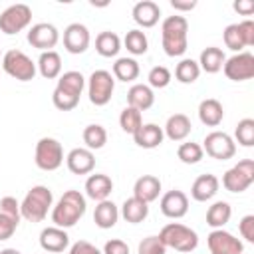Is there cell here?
Returning a JSON list of instances; mask_svg holds the SVG:
<instances>
[{
    "instance_id": "cell-1",
    "label": "cell",
    "mask_w": 254,
    "mask_h": 254,
    "mask_svg": "<svg viewBox=\"0 0 254 254\" xmlns=\"http://www.w3.org/2000/svg\"><path fill=\"white\" fill-rule=\"evenodd\" d=\"M85 208H87L85 196L79 190L69 189L52 206V222H54V226L64 228V230L71 228L81 220V216L85 214Z\"/></svg>"
},
{
    "instance_id": "cell-2",
    "label": "cell",
    "mask_w": 254,
    "mask_h": 254,
    "mask_svg": "<svg viewBox=\"0 0 254 254\" xmlns=\"http://www.w3.org/2000/svg\"><path fill=\"white\" fill-rule=\"evenodd\" d=\"M161 44L169 58H179L189 48V22L185 16H167L161 24Z\"/></svg>"
},
{
    "instance_id": "cell-3",
    "label": "cell",
    "mask_w": 254,
    "mask_h": 254,
    "mask_svg": "<svg viewBox=\"0 0 254 254\" xmlns=\"http://www.w3.org/2000/svg\"><path fill=\"white\" fill-rule=\"evenodd\" d=\"M52 206H54L52 190L44 185H36L26 192L24 200L20 202V214L28 222H42Z\"/></svg>"
},
{
    "instance_id": "cell-4",
    "label": "cell",
    "mask_w": 254,
    "mask_h": 254,
    "mask_svg": "<svg viewBox=\"0 0 254 254\" xmlns=\"http://www.w3.org/2000/svg\"><path fill=\"white\" fill-rule=\"evenodd\" d=\"M159 238L167 248H173L183 254H189L198 246V234L190 226H185L181 222L165 224L159 232Z\"/></svg>"
},
{
    "instance_id": "cell-5",
    "label": "cell",
    "mask_w": 254,
    "mask_h": 254,
    "mask_svg": "<svg viewBox=\"0 0 254 254\" xmlns=\"http://www.w3.org/2000/svg\"><path fill=\"white\" fill-rule=\"evenodd\" d=\"M87 85V97L95 107H103L111 101L115 91V77L107 69H95L85 81Z\"/></svg>"
},
{
    "instance_id": "cell-6",
    "label": "cell",
    "mask_w": 254,
    "mask_h": 254,
    "mask_svg": "<svg viewBox=\"0 0 254 254\" xmlns=\"http://www.w3.org/2000/svg\"><path fill=\"white\" fill-rule=\"evenodd\" d=\"M2 69L18 81H32L38 71L32 58L22 50H8L2 56Z\"/></svg>"
},
{
    "instance_id": "cell-7",
    "label": "cell",
    "mask_w": 254,
    "mask_h": 254,
    "mask_svg": "<svg viewBox=\"0 0 254 254\" xmlns=\"http://www.w3.org/2000/svg\"><path fill=\"white\" fill-rule=\"evenodd\" d=\"M36 167L42 171H58L64 163V147L58 139L54 137H42L36 143V153H34Z\"/></svg>"
},
{
    "instance_id": "cell-8",
    "label": "cell",
    "mask_w": 254,
    "mask_h": 254,
    "mask_svg": "<svg viewBox=\"0 0 254 254\" xmlns=\"http://www.w3.org/2000/svg\"><path fill=\"white\" fill-rule=\"evenodd\" d=\"M254 183V161L242 159L222 175V187L228 192H244Z\"/></svg>"
},
{
    "instance_id": "cell-9",
    "label": "cell",
    "mask_w": 254,
    "mask_h": 254,
    "mask_svg": "<svg viewBox=\"0 0 254 254\" xmlns=\"http://www.w3.org/2000/svg\"><path fill=\"white\" fill-rule=\"evenodd\" d=\"M32 22V8L28 4H12L0 12V32L14 36L26 30Z\"/></svg>"
},
{
    "instance_id": "cell-10",
    "label": "cell",
    "mask_w": 254,
    "mask_h": 254,
    "mask_svg": "<svg viewBox=\"0 0 254 254\" xmlns=\"http://www.w3.org/2000/svg\"><path fill=\"white\" fill-rule=\"evenodd\" d=\"M202 151L216 159V161H228L236 155V143L234 139L224 131H210L202 141Z\"/></svg>"
},
{
    "instance_id": "cell-11",
    "label": "cell",
    "mask_w": 254,
    "mask_h": 254,
    "mask_svg": "<svg viewBox=\"0 0 254 254\" xmlns=\"http://www.w3.org/2000/svg\"><path fill=\"white\" fill-rule=\"evenodd\" d=\"M224 75L232 81H246L254 77V56L250 52H238L222 65Z\"/></svg>"
},
{
    "instance_id": "cell-12",
    "label": "cell",
    "mask_w": 254,
    "mask_h": 254,
    "mask_svg": "<svg viewBox=\"0 0 254 254\" xmlns=\"http://www.w3.org/2000/svg\"><path fill=\"white\" fill-rule=\"evenodd\" d=\"M206 246L210 254H242L244 252V244L224 228H214L206 236Z\"/></svg>"
},
{
    "instance_id": "cell-13",
    "label": "cell",
    "mask_w": 254,
    "mask_h": 254,
    "mask_svg": "<svg viewBox=\"0 0 254 254\" xmlns=\"http://www.w3.org/2000/svg\"><path fill=\"white\" fill-rule=\"evenodd\" d=\"M60 42V32L50 22H38L28 30V44L40 52H50Z\"/></svg>"
},
{
    "instance_id": "cell-14",
    "label": "cell",
    "mask_w": 254,
    "mask_h": 254,
    "mask_svg": "<svg viewBox=\"0 0 254 254\" xmlns=\"http://www.w3.org/2000/svg\"><path fill=\"white\" fill-rule=\"evenodd\" d=\"M89 42H91V36H89V30L85 24L71 22L64 30V48H65V52H69L73 56L83 54L89 48Z\"/></svg>"
},
{
    "instance_id": "cell-15",
    "label": "cell",
    "mask_w": 254,
    "mask_h": 254,
    "mask_svg": "<svg viewBox=\"0 0 254 254\" xmlns=\"http://www.w3.org/2000/svg\"><path fill=\"white\" fill-rule=\"evenodd\" d=\"M161 212L167 216V218H183L187 212H189V196L179 190V189H173L169 192H165L161 196Z\"/></svg>"
},
{
    "instance_id": "cell-16",
    "label": "cell",
    "mask_w": 254,
    "mask_h": 254,
    "mask_svg": "<svg viewBox=\"0 0 254 254\" xmlns=\"http://www.w3.org/2000/svg\"><path fill=\"white\" fill-rule=\"evenodd\" d=\"M65 165L73 175H89L95 169V155L87 147H75L65 155Z\"/></svg>"
},
{
    "instance_id": "cell-17",
    "label": "cell",
    "mask_w": 254,
    "mask_h": 254,
    "mask_svg": "<svg viewBox=\"0 0 254 254\" xmlns=\"http://www.w3.org/2000/svg\"><path fill=\"white\" fill-rule=\"evenodd\" d=\"M40 246L48 254H60L69 246V236L64 228L48 226L40 232Z\"/></svg>"
},
{
    "instance_id": "cell-18",
    "label": "cell",
    "mask_w": 254,
    "mask_h": 254,
    "mask_svg": "<svg viewBox=\"0 0 254 254\" xmlns=\"http://www.w3.org/2000/svg\"><path fill=\"white\" fill-rule=\"evenodd\" d=\"M131 16H133V20H135L137 26H141V28H153V26H157V22L161 18V8L153 0H141V2H137L133 6Z\"/></svg>"
},
{
    "instance_id": "cell-19",
    "label": "cell",
    "mask_w": 254,
    "mask_h": 254,
    "mask_svg": "<svg viewBox=\"0 0 254 254\" xmlns=\"http://www.w3.org/2000/svg\"><path fill=\"white\" fill-rule=\"evenodd\" d=\"M113 192V181L111 177L103 175V173H95V175H89L87 181H85V194L91 198V200H107L109 194Z\"/></svg>"
},
{
    "instance_id": "cell-20",
    "label": "cell",
    "mask_w": 254,
    "mask_h": 254,
    "mask_svg": "<svg viewBox=\"0 0 254 254\" xmlns=\"http://www.w3.org/2000/svg\"><path fill=\"white\" fill-rule=\"evenodd\" d=\"M161 189H163V185H161L159 177H155V175H143L133 185V196L149 204V202H153V200L159 198Z\"/></svg>"
},
{
    "instance_id": "cell-21",
    "label": "cell",
    "mask_w": 254,
    "mask_h": 254,
    "mask_svg": "<svg viewBox=\"0 0 254 254\" xmlns=\"http://www.w3.org/2000/svg\"><path fill=\"white\" fill-rule=\"evenodd\" d=\"M218 187H220V181L216 175H200L194 179L192 187H190V196L196 200V202H206L210 198H214V194L218 192Z\"/></svg>"
},
{
    "instance_id": "cell-22",
    "label": "cell",
    "mask_w": 254,
    "mask_h": 254,
    "mask_svg": "<svg viewBox=\"0 0 254 254\" xmlns=\"http://www.w3.org/2000/svg\"><path fill=\"white\" fill-rule=\"evenodd\" d=\"M163 139H165L163 127H159L157 123H143L133 133V141L141 149H157L163 143Z\"/></svg>"
},
{
    "instance_id": "cell-23",
    "label": "cell",
    "mask_w": 254,
    "mask_h": 254,
    "mask_svg": "<svg viewBox=\"0 0 254 254\" xmlns=\"http://www.w3.org/2000/svg\"><path fill=\"white\" fill-rule=\"evenodd\" d=\"M155 103V93L147 83H133L127 91V105L135 107L137 111H147Z\"/></svg>"
},
{
    "instance_id": "cell-24",
    "label": "cell",
    "mask_w": 254,
    "mask_h": 254,
    "mask_svg": "<svg viewBox=\"0 0 254 254\" xmlns=\"http://www.w3.org/2000/svg\"><path fill=\"white\" fill-rule=\"evenodd\" d=\"M190 129H192L190 119L185 113H175L167 119V123L163 127V133L171 141H185L190 135Z\"/></svg>"
},
{
    "instance_id": "cell-25",
    "label": "cell",
    "mask_w": 254,
    "mask_h": 254,
    "mask_svg": "<svg viewBox=\"0 0 254 254\" xmlns=\"http://www.w3.org/2000/svg\"><path fill=\"white\" fill-rule=\"evenodd\" d=\"M198 119L202 125L206 127H218L224 119V109H222V103L214 97H208V99H202L198 103Z\"/></svg>"
},
{
    "instance_id": "cell-26",
    "label": "cell",
    "mask_w": 254,
    "mask_h": 254,
    "mask_svg": "<svg viewBox=\"0 0 254 254\" xmlns=\"http://www.w3.org/2000/svg\"><path fill=\"white\" fill-rule=\"evenodd\" d=\"M119 220V206L113 202V200H101L95 204V210H93V222L95 226L107 230V228H113Z\"/></svg>"
},
{
    "instance_id": "cell-27",
    "label": "cell",
    "mask_w": 254,
    "mask_h": 254,
    "mask_svg": "<svg viewBox=\"0 0 254 254\" xmlns=\"http://www.w3.org/2000/svg\"><path fill=\"white\" fill-rule=\"evenodd\" d=\"M56 89L71 95V97H81L83 89H85V77L81 71H75V69H69V71H64L60 77H58V85Z\"/></svg>"
},
{
    "instance_id": "cell-28",
    "label": "cell",
    "mask_w": 254,
    "mask_h": 254,
    "mask_svg": "<svg viewBox=\"0 0 254 254\" xmlns=\"http://www.w3.org/2000/svg\"><path fill=\"white\" fill-rule=\"evenodd\" d=\"M119 216H123L125 222H129V224H139L149 216V204L135 198V196H129L123 200Z\"/></svg>"
},
{
    "instance_id": "cell-29",
    "label": "cell",
    "mask_w": 254,
    "mask_h": 254,
    "mask_svg": "<svg viewBox=\"0 0 254 254\" xmlns=\"http://www.w3.org/2000/svg\"><path fill=\"white\" fill-rule=\"evenodd\" d=\"M38 71L42 77L46 79H56L62 75V58L56 50H50V52H42L40 58H38V64H36Z\"/></svg>"
},
{
    "instance_id": "cell-30",
    "label": "cell",
    "mask_w": 254,
    "mask_h": 254,
    "mask_svg": "<svg viewBox=\"0 0 254 254\" xmlns=\"http://www.w3.org/2000/svg\"><path fill=\"white\" fill-rule=\"evenodd\" d=\"M226 62V56L220 48L216 46H208L200 52V58H198V67L200 71H206V73H218L222 69Z\"/></svg>"
},
{
    "instance_id": "cell-31",
    "label": "cell",
    "mask_w": 254,
    "mask_h": 254,
    "mask_svg": "<svg viewBox=\"0 0 254 254\" xmlns=\"http://www.w3.org/2000/svg\"><path fill=\"white\" fill-rule=\"evenodd\" d=\"M121 50V38L115 32H99L95 38V52L101 58H115Z\"/></svg>"
},
{
    "instance_id": "cell-32",
    "label": "cell",
    "mask_w": 254,
    "mask_h": 254,
    "mask_svg": "<svg viewBox=\"0 0 254 254\" xmlns=\"http://www.w3.org/2000/svg\"><path fill=\"white\" fill-rule=\"evenodd\" d=\"M139 64L135 58H117L113 67H111V75L119 81H133L139 77Z\"/></svg>"
},
{
    "instance_id": "cell-33",
    "label": "cell",
    "mask_w": 254,
    "mask_h": 254,
    "mask_svg": "<svg viewBox=\"0 0 254 254\" xmlns=\"http://www.w3.org/2000/svg\"><path fill=\"white\" fill-rule=\"evenodd\" d=\"M232 216V206L226 200H216L208 206L206 210V224L214 230V228H222Z\"/></svg>"
},
{
    "instance_id": "cell-34",
    "label": "cell",
    "mask_w": 254,
    "mask_h": 254,
    "mask_svg": "<svg viewBox=\"0 0 254 254\" xmlns=\"http://www.w3.org/2000/svg\"><path fill=\"white\" fill-rule=\"evenodd\" d=\"M123 46L127 48L129 54H133V56H143V54H147V50H149L147 34H145L143 30H139V28L129 30V32L125 34V38H123Z\"/></svg>"
},
{
    "instance_id": "cell-35",
    "label": "cell",
    "mask_w": 254,
    "mask_h": 254,
    "mask_svg": "<svg viewBox=\"0 0 254 254\" xmlns=\"http://www.w3.org/2000/svg\"><path fill=\"white\" fill-rule=\"evenodd\" d=\"M83 143H85V147L89 151H97V149L105 147V143H107V131H105V127L99 125V123L87 125L83 129Z\"/></svg>"
},
{
    "instance_id": "cell-36",
    "label": "cell",
    "mask_w": 254,
    "mask_h": 254,
    "mask_svg": "<svg viewBox=\"0 0 254 254\" xmlns=\"http://www.w3.org/2000/svg\"><path fill=\"white\" fill-rule=\"evenodd\" d=\"M198 75H200V67H198V62H194L192 58L181 60L175 67V77L181 83H194Z\"/></svg>"
},
{
    "instance_id": "cell-37",
    "label": "cell",
    "mask_w": 254,
    "mask_h": 254,
    "mask_svg": "<svg viewBox=\"0 0 254 254\" xmlns=\"http://www.w3.org/2000/svg\"><path fill=\"white\" fill-rule=\"evenodd\" d=\"M141 125H143V113L137 111L135 107H129V105H127V107L119 113V127H121L125 133L133 135Z\"/></svg>"
},
{
    "instance_id": "cell-38",
    "label": "cell",
    "mask_w": 254,
    "mask_h": 254,
    "mask_svg": "<svg viewBox=\"0 0 254 254\" xmlns=\"http://www.w3.org/2000/svg\"><path fill=\"white\" fill-rule=\"evenodd\" d=\"M177 157L181 159V163L185 165H196L202 161L204 157V151L198 143H192V141H187V143H181L179 149H177Z\"/></svg>"
},
{
    "instance_id": "cell-39",
    "label": "cell",
    "mask_w": 254,
    "mask_h": 254,
    "mask_svg": "<svg viewBox=\"0 0 254 254\" xmlns=\"http://www.w3.org/2000/svg\"><path fill=\"white\" fill-rule=\"evenodd\" d=\"M234 137L242 147H252L254 145V119L250 117L240 119L234 129Z\"/></svg>"
},
{
    "instance_id": "cell-40",
    "label": "cell",
    "mask_w": 254,
    "mask_h": 254,
    "mask_svg": "<svg viewBox=\"0 0 254 254\" xmlns=\"http://www.w3.org/2000/svg\"><path fill=\"white\" fill-rule=\"evenodd\" d=\"M147 79H149V87H151V89H163V87H167V85L171 83L173 75H171L169 67H165V65H155V67L149 69Z\"/></svg>"
},
{
    "instance_id": "cell-41",
    "label": "cell",
    "mask_w": 254,
    "mask_h": 254,
    "mask_svg": "<svg viewBox=\"0 0 254 254\" xmlns=\"http://www.w3.org/2000/svg\"><path fill=\"white\" fill-rule=\"evenodd\" d=\"M222 40H224V46L236 54L242 52V48H244V42H242L240 32H238V24H228L222 32Z\"/></svg>"
},
{
    "instance_id": "cell-42",
    "label": "cell",
    "mask_w": 254,
    "mask_h": 254,
    "mask_svg": "<svg viewBox=\"0 0 254 254\" xmlns=\"http://www.w3.org/2000/svg\"><path fill=\"white\" fill-rule=\"evenodd\" d=\"M137 254H167V246L161 242L159 236H147L139 242Z\"/></svg>"
},
{
    "instance_id": "cell-43",
    "label": "cell",
    "mask_w": 254,
    "mask_h": 254,
    "mask_svg": "<svg viewBox=\"0 0 254 254\" xmlns=\"http://www.w3.org/2000/svg\"><path fill=\"white\" fill-rule=\"evenodd\" d=\"M52 103H54V107L60 109V111H71V109L77 107L79 99H77V97H71V95H67V93L60 91V89H54V93H52Z\"/></svg>"
},
{
    "instance_id": "cell-44",
    "label": "cell",
    "mask_w": 254,
    "mask_h": 254,
    "mask_svg": "<svg viewBox=\"0 0 254 254\" xmlns=\"http://www.w3.org/2000/svg\"><path fill=\"white\" fill-rule=\"evenodd\" d=\"M18 224H20V220H18V218H14V216H8V214L0 212V242H2V240L12 238V236H14V232H16V228H18Z\"/></svg>"
},
{
    "instance_id": "cell-45",
    "label": "cell",
    "mask_w": 254,
    "mask_h": 254,
    "mask_svg": "<svg viewBox=\"0 0 254 254\" xmlns=\"http://www.w3.org/2000/svg\"><path fill=\"white\" fill-rule=\"evenodd\" d=\"M238 232L246 242H254V214H246L240 218Z\"/></svg>"
},
{
    "instance_id": "cell-46",
    "label": "cell",
    "mask_w": 254,
    "mask_h": 254,
    "mask_svg": "<svg viewBox=\"0 0 254 254\" xmlns=\"http://www.w3.org/2000/svg\"><path fill=\"white\" fill-rule=\"evenodd\" d=\"M0 212L8 214V216H14L18 220H22V214H20V202L14 198V196H4L0 198Z\"/></svg>"
},
{
    "instance_id": "cell-47",
    "label": "cell",
    "mask_w": 254,
    "mask_h": 254,
    "mask_svg": "<svg viewBox=\"0 0 254 254\" xmlns=\"http://www.w3.org/2000/svg\"><path fill=\"white\" fill-rule=\"evenodd\" d=\"M238 32H240V38H242V42H244V48L254 46V22H252V20H242V22H238Z\"/></svg>"
},
{
    "instance_id": "cell-48",
    "label": "cell",
    "mask_w": 254,
    "mask_h": 254,
    "mask_svg": "<svg viewBox=\"0 0 254 254\" xmlns=\"http://www.w3.org/2000/svg\"><path fill=\"white\" fill-rule=\"evenodd\" d=\"M103 254H129V246L121 238H111L103 246Z\"/></svg>"
},
{
    "instance_id": "cell-49",
    "label": "cell",
    "mask_w": 254,
    "mask_h": 254,
    "mask_svg": "<svg viewBox=\"0 0 254 254\" xmlns=\"http://www.w3.org/2000/svg\"><path fill=\"white\" fill-rule=\"evenodd\" d=\"M69 254H103V252L97 246H93L91 242H87V240H77L75 244H71Z\"/></svg>"
},
{
    "instance_id": "cell-50",
    "label": "cell",
    "mask_w": 254,
    "mask_h": 254,
    "mask_svg": "<svg viewBox=\"0 0 254 254\" xmlns=\"http://www.w3.org/2000/svg\"><path fill=\"white\" fill-rule=\"evenodd\" d=\"M232 8H234L238 14H242V16L254 14V2H252V0H236V2L232 4Z\"/></svg>"
},
{
    "instance_id": "cell-51",
    "label": "cell",
    "mask_w": 254,
    "mask_h": 254,
    "mask_svg": "<svg viewBox=\"0 0 254 254\" xmlns=\"http://www.w3.org/2000/svg\"><path fill=\"white\" fill-rule=\"evenodd\" d=\"M171 6L177 12H190L196 8V0H171Z\"/></svg>"
},
{
    "instance_id": "cell-52",
    "label": "cell",
    "mask_w": 254,
    "mask_h": 254,
    "mask_svg": "<svg viewBox=\"0 0 254 254\" xmlns=\"http://www.w3.org/2000/svg\"><path fill=\"white\" fill-rule=\"evenodd\" d=\"M0 254H22V252L16 248H4V250H0Z\"/></svg>"
}]
</instances>
